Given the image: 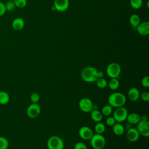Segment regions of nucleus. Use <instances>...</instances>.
Instances as JSON below:
<instances>
[{"instance_id": "f704fd0d", "label": "nucleus", "mask_w": 149, "mask_h": 149, "mask_svg": "<svg viewBox=\"0 0 149 149\" xmlns=\"http://www.w3.org/2000/svg\"><path fill=\"white\" fill-rule=\"evenodd\" d=\"M103 76H104V73L102 71H100V70L97 71V77H98V78H101V77H103Z\"/></svg>"}, {"instance_id": "6e6552de", "label": "nucleus", "mask_w": 149, "mask_h": 149, "mask_svg": "<svg viewBox=\"0 0 149 149\" xmlns=\"http://www.w3.org/2000/svg\"><path fill=\"white\" fill-rule=\"evenodd\" d=\"M79 106L81 111L85 113L91 112L94 108V105L91 100L87 97H84L79 101Z\"/></svg>"}, {"instance_id": "ddd939ff", "label": "nucleus", "mask_w": 149, "mask_h": 149, "mask_svg": "<svg viewBox=\"0 0 149 149\" xmlns=\"http://www.w3.org/2000/svg\"><path fill=\"white\" fill-rule=\"evenodd\" d=\"M137 33L141 36H147L149 34V22L148 21L140 23L136 28Z\"/></svg>"}, {"instance_id": "cd10ccee", "label": "nucleus", "mask_w": 149, "mask_h": 149, "mask_svg": "<svg viewBox=\"0 0 149 149\" xmlns=\"http://www.w3.org/2000/svg\"><path fill=\"white\" fill-rule=\"evenodd\" d=\"M16 7L19 8H23L27 5V0H12Z\"/></svg>"}, {"instance_id": "9b49d317", "label": "nucleus", "mask_w": 149, "mask_h": 149, "mask_svg": "<svg viewBox=\"0 0 149 149\" xmlns=\"http://www.w3.org/2000/svg\"><path fill=\"white\" fill-rule=\"evenodd\" d=\"M79 134L80 137L84 140H90L93 135V133L91 128L88 126H83L80 128L79 130Z\"/></svg>"}, {"instance_id": "a211bd4d", "label": "nucleus", "mask_w": 149, "mask_h": 149, "mask_svg": "<svg viewBox=\"0 0 149 149\" xmlns=\"http://www.w3.org/2000/svg\"><path fill=\"white\" fill-rule=\"evenodd\" d=\"M102 113L97 109H93L91 111V118L95 122H101L102 119Z\"/></svg>"}, {"instance_id": "72a5a7b5", "label": "nucleus", "mask_w": 149, "mask_h": 149, "mask_svg": "<svg viewBox=\"0 0 149 149\" xmlns=\"http://www.w3.org/2000/svg\"><path fill=\"white\" fill-rule=\"evenodd\" d=\"M6 12V7L5 5V3L0 2V16H3Z\"/></svg>"}, {"instance_id": "dca6fc26", "label": "nucleus", "mask_w": 149, "mask_h": 149, "mask_svg": "<svg viewBox=\"0 0 149 149\" xmlns=\"http://www.w3.org/2000/svg\"><path fill=\"white\" fill-rule=\"evenodd\" d=\"M126 119L129 123L132 125H137L141 120V117L139 114L132 112L127 115Z\"/></svg>"}, {"instance_id": "393cba45", "label": "nucleus", "mask_w": 149, "mask_h": 149, "mask_svg": "<svg viewBox=\"0 0 149 149\" xmlns=\"http://www.w3.org/2000/svg\"><path fill=\"white\" fill-rule=\"evenodd\" d=\"M95 82L97 87L100 88H104L107 86V81L103 77L98 78Z\"/></svg>"}, {"instance_id": "412c9836", "label": "nucleus", "mask_w": 149, "mask_h": 149, "mask_svg": "<svg viewBox=\"0 0 149 149\" xmlns=\"http://www.w3.org/2000/svg\"><path fill=\"white\" fill-rule=\"evenodd\" d=\"M108 86L111 90H117L119 86V82L117 78H111V79L109 81Z\"/></svg>"}, {"instance_id": "7ed1b4c3", "label": "nucleus", "mask_w": 149, "mask_h": 149, "mask_svg": "<svg viewBox=\"0 0 149 149\" xmlns=\"http://www.w3.org/2000/svg\"><path fill=\"white\" fill-rule=\"evenodd\" d=\"M90 143L94 149H102L105 146L106 141L101 134L96 133L90 139Z\"/></svg>"}, {"instance_id": "4be33fe9", "label": "nucleus", "mask_w": 149, "mask_h": 149, "mask_svg": "<svg viewBox=\"0 0 149 149\" xmlns=\"http://www.w3.org/2000/svg\"><path fill=\"white\" fill-rule=\"evenodd\" d=\"M94 129H95L96 133L102 134V133L104 132V131L105 130V126L102 122H97L96 125H95Z\"/></svg>"}, {"instance_id": "a878e982", "label": "nucleus", "mask_w": 149, "mask_h": 149, "mask_svg": "<svg viewBox=\"0 0 149 149\" xmlns=\"http://www.w3.org/2000/svg\"><path fill=\"white\" fill-rule=\"evenodd\" d=\"M9 142L7 139L4 137H0V149H8Z\"/></svg>"}, {"instance_id": "2eb2a0df", "label": "nucleus", "mask_w": 149, "mask_h": 149, "mask_svg": "<svg viewBox=\"0 0 149 149\" xmlns=\"http://www.w3.org/2000/svg\"><path fill=\"white\" fill-rule=\"evenodd\" d=\"M127 95L132 101H136L140 97L139 90L136 87H132L128 91Z\"/></svg>"}, {"instance_id": "9d476101", "label": "nucleus", "mask_w": 149, "mask_h": 149, "mask_svg": "<svg viewBox=\"0 0 149 149\" xmlns=\"http://www.w3.org/2000/svg\"><path fill=\"white\" fill-rule=\"evenodd\" d=\"M54 6L55 10L63 12L66 11L69 6V0H54Z\"/></svg>"}, {"instance_id": "f8f14e48", "label": "nucleus", "mask_w": 149, "mask_h": 149, "mask_svg": "<svg viewBox=\"0 0 149 149\" xmlns=\"http://www.w3.org/2000/svg\"><path fill=\"white\" fill-rule=\"evenodd\" d=\"M140 134L136 128H130L126 133V137L130 142L136 141L139 139Z\"/></svg>"}, {"instance_id": "20e7f679", "label": "nucleus", "mask_w": 149, "mask_h": 149, "mask_svg": "<svg viewBox=\"0 0 149 149\" xmlns=\"http://www.w3.org/2000/svg\"><path fill=\"white\" fill-rule=\"evenodd\" d=\"M48 149H63L64 143L58 136H52L47 141Z\"/></svg>"}, {"instance_id": "bb28decb", "label": "nucleus", "mask_w": 149, "mask_h": 149, "mask_svg": "<svg viewBox=\"0 0 149 149\" xmlns=\"http://www.w3.org/2000/svg\"><path fill=\"white\" fill-rule=\"evenodd\" d=\"M6 11H13L16 7L13 1H8L5 3Z\"/></svg>"}, {"instance_id": "4468645a", "label": "nucleus", "mask_w": 149, "mask_h": 149, "mask_svg": "<svg viewBox=\"0 0 149 149\" xmlns=\"http://www.w3.org/2000/svg\"><path fill=\"white\" fill-rule=\"evenodd\" d=\"M24 26V21L21 17L15 18L12 23V27L13 29V30L16 31H19L22 30Z\"/></svg>"}, {"instance_id": "423d86ee", "label": "nucleus", "mask_w": 149, "mask_h": 149, "mask_svg": "<svg viewBox=\"0 0 149 149\" xmlns=\"http://www.w3.org/2000/svg\"><path fill=\"white\" fill-rule=\"evenodd\" d=\"M127 115L128 112L127 109L123 106L116 108L113 112V117L114 118L116 122L121 123L124 122L126 119Z\"/></svg>"}, {"instance_id": "1a4fd4ad", "label": "nucleus", "mask_w": 149, "mask_h": 149, "mask_svg": "<svg viewBox=\"0 0 149 149\" xmlns=\"http://www.w3.org/2000/svg\"><path fill=\"white\" fill-rule=\"evenodd\" d=\"M41 112L40 106L37 103H32L27 109V115L31 118L37 117Z\"/></svg>"}, {"instance_id": "aec40b11", "label": "nucleus", "mask_w": 149, "mask_h": 149, "mask_svg": "<svg viewBox=\"0 0 149 149\" xmlns=\"http://www.w3.org/2000/svg\"><path fill=\"white\" fill-rule=\"evenodd\" d=\"M9 95L6 92L3 91H0V104H6L9 101Z\"/></svg>"}, {"instance_id": "5701e85b", "label": "nucleus", "mask_w": 149, "mask_h": 149, "mask_svg": "<svg viewBox=\"0 0 149 149\" xmlns=\"http://www.w3.org/2000/svg\"><path fill=\"white\" fill-rule=\"evenodd\" d=\"M113 111V108L111 105H110L109 104L108 105H104L102 108V114L105 115V116H109Z\"/></svg>"}, {"instance_id": "f03ea898", "label": "nucleus", "mask_w": 149, "mask_h": 149, "mask_svg": "<svg viewBox=\"0 0 149 149\" xmlns=\"http://www.w3.org/2000/svg\"><path fill=\"white\" fill-rule=\"evenodd\" d=\"M126 98L125 95L119 92H115L111 94L108 97V103L112 107H123L126 103Z\"/></svg>"}, {"instance_id": "0eeeda50", "label": "nucleus", "mask_w": 149, "mask_h": 149, "mask_svg": "<svg viewBox=\"0 0 149 149\" xmlns=\"http://www.w3.org/2000/svg\"><path fill=\"white\" fill-rule=\"evenodd\" d=\"M137 130L140 134L144 137L149 136V122L147 119H141L137 124Z\"/></svg>"}, {"instance_id": "6ab92c4d", "label": "nucleus", "mask_w": 149, "mask_h": 149, "mask_svg": "<svg viewBox=\"0 0 149 149\" xmlns=\"http://www.w3.org/2000/svg\"><path fill=\"white\" fill-rule=\"evenodd\" d=\"M125 131L124 127L120 123H115L113 125V132L117 136H120L123 134Z\"/></svg>"}, {"instance_id": "7c9ffc66", "label": "nucleus", "mask_w": 149, "mask_h": 149, "mask_svg": "<svg viewBox=\"0 0 149 149\" xmlns=\"http://www.w3.org/2000/svg\"><path fill=\"white\" fill-rule=\"evenodd\" d=\"M106 124L109 126H113L116 122L113 116H109L105 120Z\"/></svg>"}, {"instance_id": "39448f33", "label": "nucleus", "mask_w": 149, "mask_h": 149, "mask_svg": "<svg viewBox=\"0 0 149 149\" xmlns=\"http://www.w3.org/2000/svg\"><path fill=\"white\" fill-rule=\"evenodd\" d=\"M121 72L120 65L116 62L109 63L106 69V73L110 78H117Z\"/></svg>"}, {"instance_id": "c756f323", "label": "nucleus", "mask_w": 149, "mask_h": 149, "mask_svg": "<svg viewBox=\"0 0 149 149\" xmlns=\"http://www.w3.org/2000/svg\"><path fill=\"white\" fill-rule=\"evenodd\" d=\"M141 84L144 87H149V77L148 76H144L141 80Z\"/></svg>"}, {"instance_id": "f3484780", "label": "nucleus", "mask_w": 149, "mask_h": 149, "mask_svg": "<svg viewBox=\"0 0 149 149\" xmlns=\"http://www.w3.org/2000/svg\"><path fill=\"white\" fill-rule=\"evenodd\" d=\"M129 23L130 25L134 29H136L140 23V18L137 14H133L130 16Z\"/></svg>"}, {"instance_id": "473e14b6", "label": "nucleus", "mask_w": 149, "mask_h": 149, "mask_svg": "<svg viewBox=\"0 0 149 149\" xmlns=\"http://www.w3.org/2000/svg\"><path fill=\"white\" fill-rule=\"evenodd\" d=\"M141 99L145 102H148L149 101V93L148 92H143L140 95Z\"/></svg>"}, {"instance_id": "2f4dec72", "label": "nucleus", "mask_w": 149, "mask_h": 149, "mask_svg": "<svg viewBox=\"0 0 149 149\" xmlns=\"http://www.w3.org/2000/svg\"><path fill=\"white\" fill-rule=\"evenodd\" d=\"M74 149H87V147L84 143L78 142L75 144Z\"/></svg>"}, {"instance_id": "f257e3e1", "label": "nucleus", "mask_w": 149, "mask_h": 149, "mask_svg": "<svg viewBox=\"0 0 149 149\" xmlns=\"http://www.w3.org/2000/svg\"><path fill=\"white\" fill-rule=\"evenodd\" d=\"M97 70L93 66H88L84 68L81 72V77L87 83L95 82L98 79Z\"/></svg>"}, {"instance_id": "c85d7f7f", "label": "nucleus", "mask_w": 149, "mask_h": 149, "mask_svg": "<svg viewBox=\"0 0 149 149\" xmlns=\"http://www.w3.org/2000/svg\"><path fill=\"white\" fill-rule=\"evenodd\" d=\"M30 100L32 103H37L40 100V95L37 93H33L30 95Z\"/></svg>"}, {"instance_id": "b1692460", "label": "nucleus", "mask_w": 149, "mask_h": 149, "mask_svg": "<svg viewBox=\"0 0 149 149\" xmlns=\"http://www.w3.org/2000/svg\"><path fill=\"white\" fill-rule=\"evenodd\" d=\"M130 6L134 9L140 8L143 5V0H130Z\"/></svg>"}]
</instances>
